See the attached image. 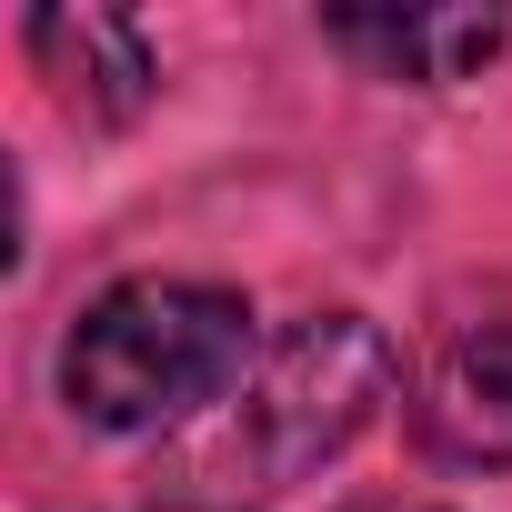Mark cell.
<instances>
[{
	"instance_id": "1",
	"label": "cell",
	"mask_w": 512,
	"mask_h": 512,
	"mask_svg": "<svg viewBox=\"0 0 512 512\" xmlns=\"http://www.w3.org/2000/svg\"><path fill=\"white\" fill-rule=\"evenodd\" d=\"M251 362V302L221 282H121L61 342V402L91 432H171Z\"/></svg>"
},
{
	"instance_id": "2",
	"label": "cell",
	"mask_w": 512,
	"mask_h": 512,
	"mask_svg": "<svg viewBox=\"0 0 512 512\" xmlns=\"http://www.w3.org/2000/svg\"><path fill=\"white\" fill-rule=\"evenodd\" d=\"M392 342L362 312H312L262 352V382L241 392V442L262 462V482H302L332 452H352V432L392 402Z\"/></svg>"
},
{
	"instance_id": "3",
	"label": "cell",
	"mask_w": 512,
	"mask_h": 512,
	"mask_svg": "<svg viewBox=\"0 0 512 512\" xmlns=\"http://www.w3.org/2000/svg\"><path fill=\"white\" fill-rule=\"evenodd\" d=\"M412 432L462 472L512 462V322H472L432 352V372L412 382Z\"/></svg>"
},
{
	"instance_id": "4",
	"label": "cell",
	"mask_w": 512,
	"mask_h": 512,
	"mask_svg": "<svg viewBox=\"0 0 512 512\" xmlns=\"http://www.w3.org/2000/svg\"><path fill=\"white\" fill-rule=\"evenodd\" d=\"M322 31H332V51H352L372 81L452 91V81H482V61L512 41V11H332Z\"/></svg>"
},
{
	"instance_id": "5",
	"label": "cell",
	"mask_w": 512,
	"mask_h": 512,
	"mask_svg": "<svg viewBox=\"0 0 512 512\" xmlns=\"http://www.w3.org/2000/svg\"><path fill=\"white\" fill-rule=\"evenodd\" d=\"M31 61L81 121H141L161 91V61L121 11H31Z\"/></svg>"
},
{
	"instance_id": "6",
	"label": "cell",
	"mask_w": 512,
	"mask_h": 512,
	"mask_svg": "<svg viewBox=\"0 0 512 512\" xmlns=\"http://www.w3.org/2000/svg\"><path fill=\"white\" fill-rule=\"evenodd\" d=\"M352 512H442V502H352Z\"/></svg>"
},
{
	"instance_id": "7",
	"label": "cell",
	"mask_w": 512,
	"mask_h": 512,
	"mask_svg": "<svg viewBox=\"0 0 512 512\" xmlns=\"http://www.w3.org/2000/svg\"><path fill=\"white\" fill-rule=\"evenodd\" d=\"M171 512H211V502H171Z\"/></svg>"
}]
</instances>
